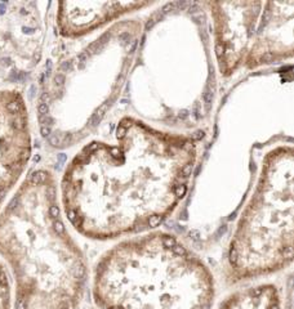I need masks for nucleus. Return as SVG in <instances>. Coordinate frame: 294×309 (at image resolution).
<instances>
[{
  "instance_id": "6",
  "label": "nucleus",
  "mask_w": 294,
  "mask_h": 309,
  "mask_svg": "<svg viewBox=\"0 0 294 309\" xmlns=\"http://www.w3.org/2000/svg\"><path fill=\"white\" fill-rule=\"evenodd\" d=\"M150 5L147 2H79L60 4V27L67 36H80L120 18L127 13Z\"/></svg>"
},
{
  "instance_id": "4",
  "label": "nucleus",
  "mask_w": 294,
  "mask_h": 309,
  "mask_svg": "<svg viewBox=\"0 0 294 309\" xmlns=\"http://www.w3.org/2000/svg\"><path fill=\"white\" fill-rule=\"evenodd\" d=\"M293 175L292 146H277L264 154L257 184L228 245L230 283L270 276L292 264Z\"/></svg>"
},
{
  "instance_id": "1",
  "label": "nucleus",
  "mask_w": 294,
  "mask_h": 309,
  "mask_svg": "<svg viewBox=\"0 0 294 309\" xmlns=\"http://www.w3.org/2000/svg\"><path fill=\"white\" fill-rule=\"evenodd\" d=\"M196 160L197 142L190 135L124 117L115 143L90 142L67 165L61 180L65 214L92 240L150 232L185 199Z\"/></svg>"
},
{
  "instance_id": "3",
  "label": "nucleus",
  "mask_w": 294,
  "mask_h": 309,
  "mask_svg": "<svg viewBox=\"0 0 294 309\" xmlns=\"http://www.w3.org/2000/svg\"><path fill=\"white\" fill-rule=\"evenodd\" d=\"M214 294L208 265L163 231L116 244L93 272V299L101 309H212Z\"/></svg>"
},
{
  "instance_id": "9",
  "label": "nucleus",
  "mask_w": 294,
  "mask_h": 309,
  "mask_svg": "<svg viewBox=\"0 0 294 309\" xmlns=\"http://www.w3.org/2000/svg\"><path fill=\"white\" fill-rule=\"evenodd\" d=\"M0 63H2V66H4V67H7V66H9L11 65V59H9V58H2V59H0Z\"/></svg>"
},
{
  "instance_id": "5",
  "label": "nucleus",
  "mask_w": 294,
  "mask_h": 309,
  "mask_svg": "<svg viewBox=\"0 0 294 309\" xmlns=\"http://www.w3.org/2000/svg\"><path fill=\"white\" fill-rule=\"evenodd\" d=\"M219 72L254 70L293 56V2L205 3Z\"/></svg>"
},
{
  "instance_id": "7",
  "label": "nucleus",
  "mask_w": 294,
  "mask_h": 309,
  "mask_svg": "<svg viewBox=\"0 0 294 309\" xmlns=\"http://www.w3.org/2000/svg\"><path fill=\"white\" fill-rule=\"evenodd\" d=\"M218 309H281V298L273 283H259L230 294Z\"/></svg>"
},
{
  "instance_id": "8",
  "label": "nucleus",
  "mask_w": 294,
  "mask_h": 309,
  "mask_svg": "<svg viewBox=\"0 0 294 309\" xmlns=\"http://www.w3.org/2000/svg\"><path fill=\"white\" fill-rule=\"evenodd\" d=\"M0 309H11V286L5 270L0 265Z\"/></svg>"
},
{
  "instance_id": "2",
  "label": "nucleus",
  "mask_w": 294,
  "mask_h": 309,
  "mask_svg": "<svg viewBox=\"0 0 294 309\" xmlns=\"http://www.w3.org/2000/svg\"><path fill=\"white\" fill-rule=\"evenodd\" d=\"M0 254L16 281L14 309H76L88 269L62 220L54 178L32 171L0 215Z\"/></svg>"
}]
</instances>
